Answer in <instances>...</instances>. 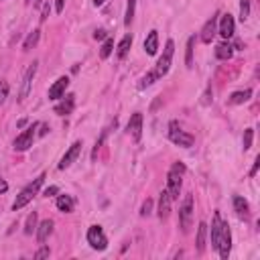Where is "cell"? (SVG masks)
I'll return each mask as SVG.
<instances>
[{
  "label": "cell",
  "mask_w": 260,
  "mask_h": 260,
  "mask_svg": "<svg viewBox=\"0 0 260 260\" xmlns=\"http://www.w3.org/2000/svg\"><path fill=\"white\" fill-rule=\"evenodd\" d=\"M43 183H45V173H43V175H39L37 179H33L25 189H23V191L19 193V195H16V199H14V203H12V210L14 212H19V210H23V207L35 197V195H37L39 191H41V187H43Z\"/></svg>",
  "instance_id": "obj_1"
},
{
  "label": "cell",
  "mask_w": 260,
  "mask_h": 260,
  "mask_svg": "<svg viewBox=\"0 0 260 260\" xmlns=\"http://www.w3.org/2000/svg\"><path fill=\"white\" fill-rule=\"evenodd\" d=\"M35 230H37V212H33L29 218H27V223H25V234H33Z\"/></svg>",
  "instance_id": "obj_29"
},
{
  "label": "cell",
  "mask_w": 260,
  "mask_h": 260,
  "mask_svg": "<svg viewBox=\"0 0 260 260\" xmlns=\"http://www.w3.org/2000/svg\"><path fill=\"white\" fill-rule=\"evenodd\" d=\"M169 138H171V141L175 143V145L183 147V149L193 147V143H195V138L189 134V132L181 130V128L177 126V122H171V124H169Z\"/></svg>",
  "instance_id": "obj_5"
},
{
  "label": "cell",
  "mask_w": 260,
  "mask_h": 260,
  "mask_svg": "<svg viewBox=\"0 0 260 260\" xmlns=\"http://www.w3.org/2000/svg\"><path fill=\"white\" fill-rule=\"evenodd\" d=\"M222 228H223L222 214H220V212H216V214H214V220H212V246H214L216 250H218V242H220Z\"/></svg>",
  "instance_id": "obj_16"
},
{
  "label": "cell",
  "mask_w": 260,
  "mask_h": 260,
  "mask_svg": "<svg viewBox=\"0 0 260 260\" xmlns=\"http://www.w3.org/2000/svg\"><path fill=\"white\" fill-rule=\"evenodd\" d=\"M173 53H175V43H173L171 39L167 41L165 45V51H163V55L159 57L157 61V69H154V74H157L159 77H163L169 69H171V61H173Z\"/></svg>",
  "instance_id": "obj_6"
},
{
  "label": "cell",
  "mask_w": 260,
  "mask_h": 260,
  "mask_svg": "<svg viewBox=\"0 0 260 260\" xmlns=\"http://www.w3.org/2000/svg\"><path fill=\"white\" fill-rule=\"evenodd\" d=\"M205 236H207V223H205V222H199V228H197V240H195L197 252H199V254H203V250H205Z\"/></svg>",
  "instance_id": "obj_22"
},
{
  "label": "cell",
  "mask_w": 260,
  "mask_h": 260,
  "mask_svg": "<svg viewBox=\"0 0 260 260\" xmlns=\"http://www.w3.org/2000/svg\"><path fill=\"white\" fill-rule=\"evenodd\" d=\"M94 39H96V41H102V39H106V31H104V29L96 31V33H94Z\"/></svg>",
  "instance_id": "obj_38"
},
{
  "label": "cell",
  "mask_w": 260,
  "mask_h": 260,
  "mask_svg": "<svg viewBox=\"0 0 260 260\" xmlns=\"http://www.w3.org/2000/svg\"><path fill=\"white\" fill-rule=\"evenodd\" d=\"M232 53H234V49H232L230 43H222V45H218V49H216V57L222 59V61H228V59L232 57Z\"/></svg>",
  "instance_id": "obj_24"
},
{
  "label": "cell",
  "mask_w": 260,
  "mask_h": 260,
  "mask_svg": "<svg viewBox=\"0 0 260 260\" xmlns=\"http://www.w3.org/2000/svg\"><path fill=\"white\" fill-rule=\"evenodd\" d=\"M216 33H218V14H214L210 21H207L201 29V41L203 43H212L214 37H216Z\"/></svg>",
  "instance_id": "obj_14"
},
{
  "label": "cell",
  "mask_w": 260,
  "mask_h": 260,
  "mask_svg": "<svg viewBox=\"0 0 260 260\" xmlns=\"http://www.w3.org/2000/svg\"><path fill=\"white\" fill-rule=\"evenodd\" d=\"M49 254H51V250H49L47 246H43V248H39L37 252H35V258H37V260H41V258H49Z\"/></svg>",
  "instance_id": "obj_36"
},
{
  "label": "cell",
  "mask_w": 260,
  "mask_h": 260,
  "mask_svg": "<svg viewBox=\"0 0 260 260\" xmlns=\"http://www.w3.org/2000/svg\"><path fill=\"white\" fill-rule=\"evenodd\" d=\"M39 128V124L37 122H33L27 130H23L19 136H16L14 138V143H12V149L16 150V152H25V150H29L31 147H33V141H35V134H37V132H35V130H37Z\"/></svg>",
  "instance_id": "obj_4"
},
{
  "label": "cell",
  "mask_w": 260,
  "mask_h": 260,
  "mask_svg": "<svg viewBox=\"0 0 260 260\" xmlns=\"http://www.w3.org/2000/svg\"><path fill=\"white\" fill-rule=\"evenodd\" d=\"M75 207V199L72 195H59L57 197V210L63 214H72Z\"/></svg>",
  "instance_id": "obj_19"
},
{
  "label": "cell",
  "mask_w": 260,
  "mask_h": 260,
  "mask_svg": "<svg viewBox=\"0 0 260 260\" xmlns=\"http://www.w3.org/2000/svg\"><path fill=\"white\" fill-rule=\"evenodd\" d=\"M134 10H136V0H128L126 2V14H124V25L130 27V23L134 21Z\"/></svg>",
  "instance_id": "obj_27"
},
{
  "label": "cell",
  "mask_w": 260,
  "mask_h": 260,
  "mask_svg": "<svg viewBox=\"0 0 260 260\" xmlns=\"http://www.w3.org/2000/svg\"><path fill=\"white\" fill-rule=\"evenodd\" d=\"M236 31V21H234V16L232 14H222V19H220V25H218V33L222 35L223 39H230L232 35Z\"/></svg>",
  "instance_id": "obj_12"
},
{
  "label": "cell",
  "mask_w": 260,
  "mask_h": 260,
  "mask_svg": "<svg viewBox=\"0 0 260 260\" xmlns=\"http://www.w3.org/2000/svg\"><path fill=\"white\" fill-rule=\"evenodd\" d=\"M183 173H185V165L183 163H175L171 167L169 175H167V191H169L173 201L179 199L181 185H183Z\"/></svg>",
  "instance_id": "obj_2"
},
{
  "label": "cell",
  "mask_w": 260,
  "mask_h": 260,
  "mask_svg": "<svg viewBox=\"0 0 260 260\" xmlns=\"http://www.w3.org/2000/svg\"><path fill=\"white\" fill-rule=\"evenodd\" d=\"M126 130H128V134L132 136L134 143H138V141L143 138V114H141V112H134V114L130 116Z\"/></svg>",
  "instance_id": "obj_10"
},
{
  "label": "cell",
  "mask_w": 260,
  "mask_h": 260,
  "mask_svg": "<svg viewBox=\"0 0 260 260\" xmlns=\"http://www.w3.org/2000/svg\"><path fill=\"white\" fill-rule=\"evenodd\" d=\"M104 2H106V0H94V4H96V6H102Z\"/></svg>",
  "instance_id": "obj_44"
},
{
  "label": "cell",
  "mask_w": 260,
  "mask_h": 260,
  "mask_svg": "<svg viewBox=\"0 0 260 260\" xmlns=\"http://www.w3.org/2000/svg\"><path fill=\"white\" fill-rule=\"evenodd\" d=\"M47 130H49V126H47V124H43V126H41V132H39V134H41V136H45V134H47Z\"/></svg>",
  "instance_id": "obj_43"
},
{
  "label": "cell",
  "mask_w": 260,
  "mask_h": 260,
  "mask_svg": "<svg viewBox=\"0 0 260 260\" xmlns=\"http://www.w3.org/2000/svg\"><path fill=\"white\" fill-rule=\"evenodd\" d=\"M67 85H69V77H59L53 85L49 88V100H53V102H57V100H61L63 96H65V90H67Z\"/></svg>",
  "instance_id": "obj_13"
},
{
  "label": "cell",
  "mask_w": 260,
  "mask_h": 260,
  "mask_svg": "<svg viewBox=\"0 0 260 260\" xmlns=\"http://www.w3.org/2000/svg\"><path fill=\"white\" fill-rule=\"evenodd\" d=\"M157 49H159V33L157 31H150L147 41H145V51H147L149 55H154V53H157Z\"/></svg>",
  "instance_id": "obj_20"
},
{
  "label": "cell",
  "mask_w": 260,
  "mask_h": 260,
  "mask_svg": "<svg viewBox=\"0 0 260 260\" xmlns=\"http://www.w3.org/2000/svg\"><path fill=\"white\" fill-rule=\"evenodd\" d=\"M252 138H254V130L252 128H246L244 130V141H242V145H244V150H248L252 147Z\"/></svg>",
  "instance_id": "obj_34"
},
{
  "label": "cell",
  "mask_w": 260,
  "mask_h": 260,
  "mask_svg": "<svg viewBox=\"0 0 260 260\" xmlns=\"http://www.w3.org/2000/svg\"><path fill=\"white\" fill-rule=\"evenodd\" d=\"M258 167H260V159H256V161H254V167H252V171H250V175H256Z\"/></svg>",
  "instance_id": "obj_42"
},
{
  "label": "cell",
  "mask_w": 260,
  "mask_h": 260,
  "mask_svg": "<svg viewBox=\"0 0 260 260\" xmlns=\"http://www.w3.org/2000/svg\"><path fill=\"white\" fill-rule=\"evenodd\" d=\"M157 79H161V77H159L157 74H154V72H150V74H147V75L141 79V83H138V88H141V90H143V88H149V85H152Z\"/></svg>",
  "instance_id": "obj_32"
},
{
  "label": "cell",
  "mask_w": 260,
  "mask_h": 260,
  "mask_svg": "<svg viewBox=\"0 0 260 260\" xmlns=\"http://www.w3.org/2000/svg\"><path fill=\"white\" fill-rule=\"evenodd\" d=\"M39 39H41V31L37 29V31H33V33L29 35V37L25 39V43H23V49H25V51H29V49H33L35 45H37V43H39Z\"/></svg>",
  "instance_id": "obj_26"
},
{
  "label": "cell",
  "mask_w": 260,
  "mask_h": 260,
  "mask_svg": "<svg viewBox=\"0 0 260 260\" xmlns=\"http://www.w3.org/2000/svg\"><path fill=\"white\" fill-rule=\"evenodd\" d=\"M57 191H59V187L51 185V187H47V189H45V193H43V195H45V197H51V195H55Z\"/></svg>",
  "instance_id": "obj_37"
},
{
  "label": "cell",
  "mask_w": 260,
  "mask_h": 260,
  "mask_svg": "<svg viewBox=\"0 0 260 260\" xmlns=\"http://www.w3.org/2000/svg\"><path fill=\"white\" fill-rule=\"evenodd\" d=\"M250 16V0H240V21L244 23Z\"/></svg>",
  "instance_id": "obj_31"
},
{
  "label": "cell",
  "mask_w": 260,
  "mask_h": 260,
  "mask_svg": "<svg viewBox=\"0 0 260 260\" xmlns=\"http://www.w3.org/2000/svg\"><path fill=\"white\" fill-rule=\"evenodd\" d=\"M130 45H132V35H124V37H122V41L118 43V49H116V55H118V59H124V57L128 55Z\"/></svg>",
  "instance_id": "obj_21"
},
{
  "label": "cell",
  "mask_w": 260,
  "mask_h": 260,
  "mask_svg": "<svg viewBox=\"0 0 260 260\" xmlns=\"http://www.w3.org/2000/svg\"><path fill=\"white\" fill-rule=\"evenodd\" d=\"M252 98V90H244V92H234L232 96H230V104H244V102H248Z\"/></svg>",
  "instance_id": "obj_25"
},
{
  "label": "cell",
  "mask_w": 260,
  "mask_h": 260,
  "mask_svg": "<svg viewBox=\"0 0 260 260\" xmlns=\"http://www.w3.org/2000/svg\"><path fill=\"white\" fill-rule=\"evenodd\" d=\"M88 244L94 250H106L108 248V238L104 234L102 226H90L88 230Z\"/></svg>",
  "instance_id": "obj_7"
},
{
  "label": "cell",
  "mask_w": 260,
  "mask_h": 260,
  "mask_svg": "<svg viewBox=\"0 0 260 260\" xmlns=\"http://www.w3.org/2000/svg\"><path fill=\"white\" fill-rule=\"evenodd\" d=\"M61 100H63V102H61V104H57V106H55V114H59V116L72 114V110H74V106H75V100H74V96H63Z\"/></svg>",
  "instance_id": "obj_18"
},
{
  "label": "cell",
  "mask_w": 260,
  "mask_h": 260,
  "mask_svg": "<svg viewBox=\"0 0 260 260\" xmlns=\"http://www.w3.org/2000/svg\"><path fill=\"white\" fill-rule=\"evenodd\" d=\"M47 16H49V2L43 6V12H41V21H47Z\"/></svg>",
  "instance_id": "obj_41"
},
{
  "label": "cell",
  "mask_w": 260,
  "mask_h": 260,
  "mask_svg": "<svg viewBox=\"0 0 260 260\" xmlns=\"http://www.w3.org/2000/svg\"><path fill=\"white\" fill-rule=\"evenodd\" d=\"M79 152H81V141H75L72 147L67 149V152L63 154V159H61V163H59V169L63 171V169H67V167H72V165L75 163V159L79 157Z\"/></svg>",
  "instance_id": "obj_11"
},
{
  "label": "cell",
  "mask_w": 260,
  "mask_h": 260,
  "mask_svg": "<svg viewBox=\"0 0 260 260\" xmlns=\"http://www.w3.org/2000/svg\"><path fill=\"white\" fill-rule=\"evenodd\" d=\"M6 191H8V183L0 177V193H6Z\"/></svg>",
  "instance_id": "obj_39"
},
{
  "label": "cell",
  "mask_w": 260,
  "mask_h": 260,
  "mask_svg": "<svg viewBox=\"0 0 260 260\" xmlns=\"http://www.w3.org/2000/svg\"><path fill=\"white\" fill-rule=\"evenodd\" d=\"M171 203H173V199H171V195H169V191L165 189V191H161V197H159V220L161 222H165V220H169V214H171Z\"/></svg>",
  "instance_id": "obj_15"
},
{
  "label": "cell",
  "mask_w": 260,
  "mask_h": 260,
  "mask_svg": "<svg viewBox=\"0 0 260 260\" xmlns=\"http://www.w3.org/2000/svg\"><path fill=\"white\" fill-rule=\"evenodd\" d=\"M193 43H195V37H191V39L187 41V53H185L187 67H193Z\"/></svg>",
  "instance_id": "obj_30"
},
{
  "label": "cell",
  "mask_w": 260,
  "mask_h": 260,
  "mask_svg": "<svg viewBox=\"0 0 260 260\" xmlns=\"http://www.w3.org/2000/svg\"><path fill=\"white\" fill-rule=\"evenodd\" d=\"M112 51H114V39H106V41H104V45H102V49H100V57L102 59H108L112 55Z\"/></svg>",
  "instance_id": "obj_28"
},
{
  "label": "cell",
  "mask_w": 260,
  "mask_h": 260,
  "mask_svg": "<svg viewBox=\"0 0 260 260\" xmlns=\"http://www.w3.org/2000/svg\"><path fill=\"white\" fill-rule=\"evenodd\" d=\"M230 250H232V232H230V226L223 222V228H222V234H220V242H218V252L220 256L226 260L230 256Z\"/></svg>",
  "instance_id": "obj_9"
},
{
  "label": "cell",
  "mask_w": 260,
  "mask_h": 260,
  "mask_svg": "<svg viewBox=\"0 0 260 260\" xmlns=\"http://www.w3.org/2000/svg\"><path fill=\"white\" fill-rule=\"evenodd\" d=\"M8 92H10V85H8V81H0V104H4L6 102V98H8Z\"/></svg>",
  "instance_id": "obj_33"
},
{
  "label": "cell",
  "mask_w": 260,
  "mask_h": 260,
  "mask_svg": "<svg viewBox=\"0 0 260 260\" xmlns=\"http://www.w3.org/2000/svg\"><path fill=\"white\" fill-rule=\"evenodd\" d=\"M234 210L240 218H248V203L244 197H240V195H234Z\"/></svg>",
  "instance_id": "obj_23"
},
{
  "label": "cell",
  "mask_w": 260,
  "mask_h": 260,
  "mask_svg": "<svg viewBox=\"0 0 260 260\" xmlns=\"http://www.w3.org/2000/svg\"><path fill=\"white\" fill-rule=\"evenodd\" d=\"M63 6H65V0H55V10L57 12H63Z\"/></svg>",
  "instance_id": "obj_40"
},
{
  "label": "cell",
  "mask_w": 260,
  "mask_h": 260,
  "mask_svg": "<svg viewBox=\"0 0 260 260\" xmlns=\"http://www.w3.org/2000/svg\"><path fill=\"white\" fill-rule=\"evenodd\" d=\"M152 214V199H147L145 203H143V207H141V216L143 218H149Z\"/></svg>",
  "instance_id": "obj_35"
},
{
  "label": "cell",
  "mask_w": 260,
  "mask_h": 260,
  "mask_svg": "<svg viewBox=\"0 0 260 260\" xmlns=\"http://www.w3.org/2000/svg\"><path fill=\"white\" fill-rule=\"evenodd\" d=\"M191 222H193V195L189 193V195H185L183 205H181V210H179V226H181L183 234L189 232V228H191Z\"/></svg>",
  "instance_id": "obj_3"
},
{
  "label": "cell",
  "mask_w": 260,
  "mask_h": 260,
  "mask_svg": "<svg viewBox=\"0 0 260 260\" xmlns=\"http://www.w3.org/2000/svg\"><path fill=\"white\" fill-rule=\"evenodd\" d=\"M53 234V220H43L39 223V228H37V240H39V244H45L47 238Z\"/></svg>",
  "instance_id": "obj_17"
},
{
  "label": "cell",
  "mask_w": 260,
  "mask_h": 260,
  "mask_svg": "<svg viewBox=\"0 0 260 260\" xmlns=\"http://www.w3.org/2000/svg\"><path fill=\"white\" fill-rule=\"evenodd\" d=\"M37 69H39V61H33L29 65V69L25 72V77H23V83H21V92H19V102H23L31 94L33 79H35V75H37Z\"/></svg>",
  "instance_id": "obj_8"
}]
</instances>
